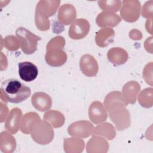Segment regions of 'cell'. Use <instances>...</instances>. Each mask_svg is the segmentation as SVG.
<instances>
[{
	"label": "cell",
	"mask_w": 153,
	"mask_h": 153,
	"mask_svg": "<svg viewBox=\"0 0 153 153\" xmlns=\"http://www.w3.org/2000/svg\"><path fill=\"white\" fill-rule=\"evenodd\" d=\"M90 23L84 19H75L69 29V36L72 39H81L86 36L90 31Z\"/></svg>",
	"instance_id": "cell-7"
},
{
	"label": "cell",
	"mask_w": 153,
	"mask_h": 153,
	"mask_svg": "<svg viewBox=\"0 0 153 153\" xmlns=\"http://www.w3.org/2000/svg\"><path fill=\"white\" fill-rule=\"evenodd\" d=\"M4 45L9 50H17L20 46V42L18 39L13 35L7 36L4 39Z\"/></svg>",
	"instance_id": "cell-26"
},
{
	"label": "cell",
	"mask_w": 153,
	"mask_h": 153,
	"mask_svg": "<svg viewBox=\"0 0 153 153\" xmlns=\"http://www.w3.org/2000/svg\"><path fill=\"white\" fill-rule=\"evenodd\" d=\"M76 12L75 7L69 4L62 5L58 11L59 22L63 25H69L75 20Z\"/></svg>",
	"instance_id": "cell-13"
},
{
	"label": "cell",
	"mask_w": 153,
	"mask_h": 153,
	"mask_svg": "<svg viewBox=\"0 0 153 153\" xmlns=\"http://www.w3.org/2000/svg\"><path fill=\"white\" fill-rule=\"evenodd\" d=\"M65 45V40L63 37L57 36L51 39L47 45V49L51 48H62Z\"/></svg>",
	"instance_id": "cell-27"
},
{
	"label": "cell",
	"mask_w": 153,
	"mask_h": 153,
	"mask_svg": "<svg viewBox=\"0 0 153 153\" xmlns=\"http://www.w3.org/2000/svg\"><path fill=\"white\" fill-rule=\"evenodd\" d=\"M108 60L115 65L124 64L128 60L127 52L121 47H113L108 50L107 53Z\"/></svg>",
	"instance_id": "cell-19"
},
{
	"label": "cell",
	"mask_w": 153,
	"mask_h": 153,
	"mask_svg": "<svg viewBox=\"0 0 153 153\" xmlns=\"http://www.w3.org/2000/svg\"><path fill=\"white\" fill-rule=\"evenodd\" d=\"M16 142L14 138L7 131L1 133V149L4 152H11L15 150Z\"/></svg>",
	"instance_id": "cell-22"
},
{
	"label": "cell",
	"mask_w": 153,
	"mask_h": 153,
	"mask_svg": "<svg viewBox=\"0 0 153 153\" xmlns=\"http://www.w3.org/2000/svg\"><path fill=\"white\" fill-rule=\"evenodd\" d=\"M125 106L123 103L116 102L111 105L108 109L109 118L120 131L125 130L130 124V113Z\"/></svg>",
	"instance_id": "cell-3"
},
{
	"label": "cell",
	"mask_w": 153,
	"mask_h": 153,
	"mask_svg": "<svg viewBox=\"0 0 153 153\" xmlns=\"http://www.w3.org/2000/svg\"><path fill=\"white\" fill-rule=\"evenodd\" d=\"M98 5L103 11L115 13L120 9L121 6V1L117 0L99 1Z\"/></svg>",
	"instance_id": "cell-23"
},
{
	"label": "cell",
	"mask_w": 153,
	"mask_h": 153,
	"mask_svg": "<svg viewBox=\"0 0 153 153\" xmlns=\"http://www.w3.org/2000/svg\"><path fill=\"white\" fill-rule=\"evenodd\" d=\"M47 63L51 66H60L67 60V55L62 48H51L47 49L45 57Z\"/></svg>",
	"instance_id": "cell-9"
},
{
	"label": "cell",
	"mask_w": 153,
	"mask_h": 153,
	"mask_svg": "<svg viewBox=\"0 0 153 153\" xmlns=\"http://www.w3.org/2000/svg\"><path fill=\"white\" fill-rule=\"evenodd\" d=\"M152 1H147L143 6L142 15L143 17L148 19H152Z\"/></svg>",
	"instance_id": "cell-28"
},
{
	"label": "cell",
	"mask_w": 153,
	"mask_h": 153,
	"mask_svg": "<svg viewBox=\"0 0 153 153\" xmlns=\"http://www.w3.org/2000/svg\"><path fill=\"white\" fill-rule=\"evenodd\" d=\"M94 130V127L88 121H78L71 124L68 131L71 136L78 137H87L91 134Z\"/></svg>",
	"instance_id": "cell-8"
},
{
	"label": "cell",
	"mask_w": 153,
	"mask_h": 153,
	"mask_svg": "<svg viewBox=\"0 0 153 153\" xmlns=\"http://www.w3.org/2000/svg\"><path fill=\"white\" fill-rule=\"evenodd\" d=\"M33 106L37 110L43 112L50 109L52 105V100L50 96L44 92H36L31 98Z\"/></svg>",
	"instance_id": "cell-15"
},
{
	"label": "cell",
	"mask_w": 153,
	"mask_h": 153,
	"mask_svg": "<svg viewBox=\"0 0 153 153\" xmlns=\"http://www.w3.org/2000/svg\"><path fill=\"white\" fill-rule=\"evenodd\" d=\"M115 36L114 30L110 27H104L99 30L95 36L96 44L100 47H105L112 43Z\"/></svg>",
	"instance_id": "cell-20"
},
{
	"label": "cell",
	"mask_w": 153,
	"mask_h": 153,
	"mask_svg": "<svg viewBox=\"0 0 153 153\" xmlns=\"http://www.w3.org/2000/svg\"><path fill=\"white\" fill-rule=\"evenodd\" d=\"M22 115V111L17 108L12 109L9 113L5 120L4 127L11 134H15L19 130Z\"/></svg>",
	"instance_id": "cell-17"
},
{
	"label": "cell",
	"mask_w": 153,
	"mask_h": 153,
	"mask_svg": "<svg viewBox=\"0 0 153 153\" xmlns=\"http://www.w3.org/2000/svg\"><path fill=\"white\" fill-rule=\"evenodd\" d=\"M119 102L124 104L126 106L127 105V103L124 100L121 93L120 91H115L109 93L105 99L104 105L107 111H108L109 107L114 103Z\"/></svg>",
	"instance_id": "cell-24"
},
{
	"label": "cell",
	"mask_w": 153,
	"mask_h": 153,
	"mask_svg": "<svg viewBox=\"0 0 153 153\" xmlns=\"http://www.w3.org/2000/svg\"><path fill=\"white\" fill-rule=\"evenodd\" d=\"M138 102L144 108H151L152 106V88L143 90L138 96Z\"/></svg>",
	"instance_id": "cell-25"
},
{
	"label": "cell",
	"mask_w": 153,
	"mask_h": 153,
	"mask_svg": "<svg viewBox=\"0 0 153 153\" xmlns=\"http://www.w3.org/2000/svg\"><path fill=\"white\" fill-rule=\"evenodd\" d=\"M30 94V88L16 79H6L1 86V99L5 103H19L26 100Z\"/></svg>",
	"instance_id": "cell-1"
},
{
	"label": "cell",
	"mask_w": 153,
	"mask_h": 153,
	"mask_svg": "<svg viewBox=\"0 0 153 153\" xmlns=\"http://www.w3.org/2000/svg\"><path fill=\"white\" fill-rule=\"evenodd\" d=\"M44 120L49 123L54 128L62 126L65 123V117L59 111L51 110L47 112L44 115Z\"/></svg>",
	"instance_id": "cell-21"
},
{
	"label": "cell",
	"mask_w": 153,
	"mask_h": 153,
	"mask_svg": "<svg viewBox=\"0 0 153 153\" xmlns=\"http://www.w3.org/2000/svg\"><path fill=\"white\" fill-rule=\"evenodd\" d=\"M31 136L36 143L46 145L52 141L54 137V131L51 124L45 120L37 123L31 131Z\"/></svg>",
	"instance_id": "cell-5"
},
{
	"label": "cell",
	"mask_w": 153,
	"mask_h": 153,
	"mask_svg": "<svg viewBox=\"0 0 153 153\" xmlns=\"http://www.w3.org/2000/svg\"><path fill=\"white\" fill-rule=\"evenodd\" d=\"M140 89V86L137 82L131 81L127 82L123 87L121 94L125 102L127 104L134 103Z\"/></svg>",
	"instance_id": "cell-16"
},
{
	"label": "cell",
	"mask_w": 153,
	"mask_h": 153,
	"mask_svg": "<svg viewBox=\"0 0 153 153\" xmlns=\"http://www.w3.org/2000/svg\"><path fill=\"white\" fill-rule=\"evenodd\" d=\"M121 17L127 22H134L140 16L141 5L137 0H124L121 2Z\"/></svg>",
	"instance_id": "cell-6"
},
{
	"label": "cell",
	"mask_w": 153,
	"mask_h": 153,
	"mask_svg": "<svg viewBox=\"0 0 153 153\" xmlns=\"http://www.w3.org/2000/svg\"><path fill=\"white\" fill-rule=\"evenodd\" d=\"M16 35L24 53L31 54L36 51L38 41L41 39V37L33 34L23 27H18L16 31Z\"/></svg>",
	"instance_id": "cell-4"
},
{
	"label": "cell",
	"mask_w": 153,
	"mask_h": 153,
	"mask_svg": "<svg viewBox=\"0 0 153 153\" xmlns=\"http://www.w3.org/2000/svg\"><path fill=\"white\" fill-rule=\"evenodd\" d=\"M19 75L24 81L31 82L35 80L38 74V69L36 65L30 62H23L18 65Z\"/></svg>",
	"instance_id": "cell-12"
},
{
	"label": "cell",
	"mask_w": 153,
	"mask_h": 153,
	"mask_svg": "<svg viewBox=\"0 0 153 153\" xmlns=\"http://www.w3.org/2000/svg\"><path fill=\"white\" fill-rule=\"evenodd\" d=\"M60 1H39L35 10V24L41 30H47L50 28L48 17L53 16L60 5Z\"/></svg>",
	"instance_id": "cell-2"
},
{
	"label": "cell",
	"mask_w": 153,
	"mask_h": 153,
	"mask_svg": "<svg viewBox=\"0 0 153 153\" xmlns=\"http://www.w3.org/2000/svg\"><path fill=\"white\" fill-rule=\"evenodd\" d=\"M79 67L81 72L89 77L96 75L99 70L97 60L90 54H84L81 57Z\"/></svg>",
	"instance_id": "cell-10"
},
{
	"label": "cell",
	"mask_w": 153,
	"mask_h": 153,
	"mask_svg": "<svg viewBox=\"0 0 153 153\" xmlns=\"http://www.w3.org/2000/svg\"><path fill=\"white\" fill-rule=\"evenodd\" d=\"M41 121L39 116L36 112L26 113L21 120L19 128L22 133L26 134H29L31 133L33 127Z\"/></svg>",
	"instance_id": "cell-18"
},
{
	"label": "cell",
	"mask_w": 153,
	"mask_h": 153,
	"mask_svg": "<svg viewBox=\"0 0 153 153\" xmlns=\"http://www.w3.org/2000/svg\"><path fill=\"white\" fill-rule=\"evenodd\" d=\"M90 120L96 124H100L106 120L108 114L103 104L99 101L93 102L88 109Z\"/></svg>",
	"instance_id": "cell-11"
},
{
	"label": "cell",
	"mask_w": 153,
	"mask_h": 153,
	"mask_svg": "<svg viewBox=\"0 0 153 153\" xmlns=\"http://www.w3.org/2000/svg\"><path fill=\"white\" fill-rule=\"evenodd\" d=\"M96 22L100 27H115L121 22V18L114 13L103 11L97 15Z\"/></svg>",
	"instance_id": "cell-14"
}]
</instances>
